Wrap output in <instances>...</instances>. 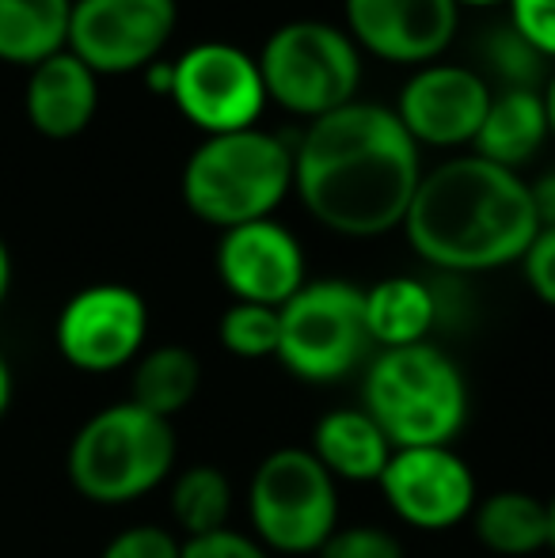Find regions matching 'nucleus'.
I'll return each mask as SVG.
<instances>
[{
    "label": "nucleus",
    "instance_id": "obj_1",
    "mask_svg": "<svg viewBox=\"0 0 555 558\" xmlns=\"http://www.w3.org/2000/svg\"><path fill=\"white\" fill-rule=\"evenodd\" d=\"M422 183L419 145L396 111L347 104L312 118L293 148V191L324 228L354 240L403 225Z\"/></svg>",
    "mask_w": 555,
    "mask_h": 558
},
{
    "label": "nucleus",
    "instance_id": "obj_2",
    "mask_svg": "<svg viewBox=\"0 0 555 558\" xmlns=\"http://www.w3.org/2000/svg\"><path fill=\"white\" fill-rule=\"evenodd\" d=\"M403 228L415 255L430 266L483 274L521 263L541 221L526 179L472 153L422 171Z\"/></svg>",
    "mask_w": 555,
    "mask_h": 558
},
{
    "label": "nucleus",
    "instance_id": "obj_3",
    "mask_svg": "<svg viewBox=\"0 0 555 558\" xmlns=\"http://www.w3.org/2000/svg\"><path fill=\"white\" fill-rule=\"evenodd\" d=\"M179 186L186 209L221 232L267 221L293 191V148L260 125L217 133L186 156Z\"/></svg>",
    "mask_w": 555,
    "mask_h": 558
},
{
    "label": "nucleus",
    "instance_id": "obj_4",
    "mask_svg": "<svg viewBox=\"0 0 555 558\" xmlns=\"http://www.w3.org/2000/svg\"><path fill=\"white\" fill-rule=\"evenodd\" d=\"M362 411L393 448L453 445L468 418V388L457 361L430 342L381 350L365 368Z\"/></svg>",
    "mask_w": 555,
    "mask_h": 558
},
{
    "label": "nucleus",
    "instance_id": "obj_5",
    "mask_svg": "<svg viewBox=\"0 0 555 558\" xmlns=\"http://www.w3.org/2000/svg\"><path fill=\"white\" fill-rule=\"evenodd\" d=\"M171 422L134 403H114L92 414L69 445V478L76 494L96 506H126L145 498L171 475Z\"/></svg>",
    "mask_w": 555,
    "mask_h": 558
},
{
    "label": "nucleus",
    "instance_id": "obj_6",
    "mask_svg": "<svg viewBox=\"0 0 555 558\" xmlns=\"http://www.w3.org/2000/svg\"><path fill=\"white\" fill-rule=\"evenodd\" d=\"M255 61L267 99L304 118H324L354 104L362 84V53L354 38L324 20L281 23Z\"/></svg>",
    "mask_w": 555,
    "mask_h": 558
},
{
    "label": "nucleus",
    "instance_id": "obj_7",
    "mask_svg": "<svg viewBox=\"0 0 555 558\" xmlns=\"http://www.w3.org/2000/svg\"><path fill=\"white\" fill-rule=\"evenodd\" d=\"M278 361L304 384H335L370 353L365 289L339 278L304 281L278 308Z\"/></svg>",
    "mask_w": 555,
    "mask_h": 558
},
{
    "label": "nucleus",
    "instance_id": "obj_8",
    "mask_svg": "<svg viewBox=\"0 0 555 558\" xmlns=\"http://www.w3.org/2000/svg\"><path fill=\"white\" fill-rule=\"evenodd\" d=\"M255 536L267 551L316 555L339 529V490L312 448H278L248 486Z\"/></svg>",
    "mask_w": 555,
    "mask_h": 558
},
{
    "label": "nucleus",
    "instance_id": "obj_9",
    "mask_svg": "<svg viewBox=\"0 0 555 558\" xmlns=\"http://www.w3.org/2000/svg\"><path fill=\"white\" fill-rule=\"evenodd\" d=\"M171 104L206 137L252 130L267 107L260 61L232 43H198L176 58Z\"/></svg>",
    "mask_w": 555,
    "mask_h": 558
},
{
    "label": "nucleus",
    "instance_id": "obj_10",
    "mask_svg": "<svg viewBox=\"0 0 555 558\" xmlns=\"http://www.w3.org/2000/svg\"><path fill=\"white\" fill-rule=\"evenodd\" d=\"M176 23V0H73L65 50L96 76L137 73L160 61Z\"/></svg>",
    "mask_w": 555,
    "mask_h": 558
},
{
    "label": "nucleus",
    "instance_id": "obj_11",
    "mask_svg": "<svg viewBox=\"0 0 555 558\" xmlns=\"http://www.w3.org/2000/svg\"><path fill=\"white\" fill-rule=\"evenodd\" d=\"M148 335V308L137 289L99 281L65 301L53 324L61 357L81 373H114L141 353Z\"/></svg>",
    "mask_w": 555,
    "mask_h": 558
},
{
    "label": "nucleus",
    "instance_id": "obj_12",
    "mask_svg": "<svg viewBox=\"0 0 555 558\" xmlns=\"http://www.w3.org/2000/svg\"><path fill=\"white\" fill-rule=\"evenodd\" d=\"M377 483L393 513L419 532L457 529L475 509V475L449 445L393 448Z\"/></svg>",
    "mask_w": 555,
    "mask_h": 558
},
{
    "label": "nucleus",
    "instance_id": "obj_13",
    "mask_svg": "<svg viewBox=\"0 0 555 558\" xmlns=\"http://www.w3.org/2000/svg\"><path fill=\"white\" fill-rule=\"evenodd\" d=\"M491 81L464 65H422L400 92L396 118L415 145H472L491 107Z\"/></svg>",
    "mask_w": 555,
    "mask_h": 558
},
{
    "label": "nucleus",
    "instance_id": "obj_14",
    "mask_svg": "<svg viewBox=\"0 0 555 558\" xmlns=\"http://www.w3.org/2000/svg\"><path fill=\"white\" fill-rule=\"evenodd\" d=\"M453 0H347L350 38L393 65H434L457 35Z\"/></svg>",
    "mask_w": 555,
    "mask_h": 558
},
{
    "label": "nucleus",
    "instance_id": "obj_15",
    "mask_svg": "<svg viewBox=\"0 0 555 558\" xmlns=\"http://www.w3.org/2000/svg\"><path fill=\"white\" fill-rule=\"evenodd\" d=\"M217 274L237 301L281 308L304 286V251L286 225L267 217L221 235Z\"/></svg>",
    "mask_w": 555,
    "mask_h": 558
},
{
    "label": "nucleus",
    "instance_id": "obj_16",
    "mask_svg": "<svg viewBox=\"0 0 555 558\" xmlns=\"http://www.w3.org/2000/svg\"><path fill=\"white\" fill-rule=\"evenodd\" d=\"M99 111V76L76 53L61 50L31 65L23 88V114L35 133L50 141H69L92 125Z\"/></svg>",
    "mask_w": 555,
    "mask_h": 558
},
{
    "label": "nucleus",
    "instance_id": "obj_17",
    "mask_svg": "<svg viewBox=\"0 0 555 558\" xmlns=\"http://www.w3.org/2000/svg\"><path fill=\"white\" fill-rule=\"evenodd\" d=\"M312 456L324 463L331 478L377 483L393 445L362 407H339V411H327L312 429Z\"/></svg>",
    "mask_w": 555,
    "mask_h": 558
},
{
    "label": "nucleus",
    "instance_id": "obj_18",
    "mask_svg": "<svg viewBox=\"0 0 555 558\" xmlns=\"http://www.w3.org/2000/svg\"><path fill=\"white\" fill-rule=\"evenodd\" d=\"M544 141H548V114H544L541 88H510L491 96L487 118L472 145L475 156L506 171H518L541 153Z\"/></svg>",
    "mask_w": 555,
    "mask_h": 558
},
{
    "label": "nucleus",
    "instance_id": "obj_19",
    "mask_svg": "<svg viewBox=\"0 0 555 558\" xmlns=\"http://www.w3.org/2000/svg\"><path fill=\"white\" fill-rule=\"evenodd\" d=\"M437 324V293L419 278H385L365 289V327L373 345L400 350L426 342Z\"/></svg>",
    "mask_w": 555,
    "mask_h": 558
},
{
    "label": "nucleus",
    "instance_id": "obj_20",
    "mask_svg": "<svg viewBox=\"0 0 555 558\" xmlns=\"http://www.w3.org/2000/svg\"><path fill=\"white\" fill-rule=\"evenodd\" d=\"M472 529L491 555H536L548 547V501L526 490H498L472 509Z\"/></svg>",
    "mask_w": 555,
    "mask_h": 558
},
{
    "label": "nucleus",
    "instance_id": "obj_21",
    "mask_svg": "<svg viewBox=\"0 0 555 558\" xmlns=\"http://www.w3.org/2000/svg\"><path fill=\"white\" fill-rule=\"evenodd\" d=\"M73 0H0V61L38 65L65 50Z\"/></svg>",
    "mask_w": 555,
    "mask_h": 558
},
{
    "label": "nucleus",
    "instance_id": "obj_22",
    "mask_svg": "<svg viewBox=\"0 0 555 558\" xmlns=\"http://www.w3.org/2000/svg\"><path fill=\"white\" fill-rule=\"evenodd\" d=\"M202 388V361L186 345H156L134 365L130 403L171 422Z\"/></svg>",
    "mask_w": 555,
    "mask_h": 558
},
{
    "label": "nucleus",
    "instance_id": "obj_23",
    "mask_svg": "<svg viewBox=\"0 0 555 558\" xmlns=\"http://www.w3.org/2000/svg\"><path fill=\"white\" fill-rule=\"evenodd\" d=\"M232 509V483L214 463H194L171 483V517L186 532V539L209 536V532L229 529Z\"/></svg>",
    "mask_w": 555,
    "mask_h": 558
},
{
    "label": "nucleus",
    "instance_id": "obj_24",
    "mask_svg": "<svg viewBox=\"0 0 555 558\" xmlns=\"http://www.w3.org/2000/svg\"><path fill=\"white\" fill-rule=\"evenodd\" d=\"M217 338H221L225 350L244 361L278 357L281 316L278 308H267V304L237 301L232 308H225L221 324H217Z\"/></svg>",
    "mask_w": 555,
    "mask_h": 558
},
{
    "label": "nucleus",
    "instance_id": "obj_25",
    "mask_svg": "<svg viewBox=\"0 0 555 558\" xmlns=\"http://www.w3.org/2000/svg\"><path fill=\"white\" fill-rule=\"evenodd\" d=\"M483 53V65H487V73L495 76L498 92H510V88H536L541 81H548L544 76V61L541 53L533 50V46L526 43V38L518 35V31L506 23V27L491 31L487 38H483L480 46Z\"/></svg>",
    "mask_w": 555,
    "mask_h": 558
},
{
    "label": "nucleus",
    "instance_id": "obj_26",
    "mask_svg": "<svg viewBox=\"0 0 555 558\" xmlns=\"http://www.w3.org/2000/svg\"><path fill=\"white\" fill-rule=\"evenodd\" d=\"M316 555L319 558H403V547L393 532L377 529V524H350V529H335Z\"/></svg>",
    "mask_w": 555,
    "mask_h": 558
},
{
    "label": "nucleus",
    "instance_id": "obj_27",
    "mask_svg": "<svg viewBox=\"0 0 555 558\" xmlns=\"http://www.w3.org/2000/svg\"><path fill=\"white\" fill-rule=\"evenodd\" d=\"M510 27L541 58H555V0H510Z\"/></svg>",
    "mask_w": 555,
    "mask_h": 558
},
{
    "label": "nucleus",
    "instance_id": "obj_28",
    "mask_svg": "<svg viewBox=\"0 0 555 558\" xmlns=\"http://www.w3.org/2000/svg\"><path fill=\"white\" fill-rule=\"evenodd\" d=\"M179 551L183 544L171 532L156 529V524H134L104 547V558H179Z\"/></svg>",
    "mask_w": 555,
    "mask_h": 558
},
{
    "label": "nucleus",
    "instance_id": "obj_29",
    "mask_svg": "<svg viewBox=\"0 0 555 558\" xmlns=\"http://www.w3.org/2000/svg\"><path fill=\"white\" fill-rule=\"evenodd\" d=\"M521 270H526V281L536 293V301L555 308V228H541L533 235L529 251L521 255Z\"/></svg>",
    "mask_w": 555,
    "mask_h": 558
},
{
    "label": "nucleus",
    "instance_id": "obj_30",
    "mask_svg": "<svg viewBox=\"0 0 555 558\" xmlns=\"http://www.w3.org/2000/svg\"><path fill=\"white\" fill-rule=\"evenodd\" d=\"M179 558H270V551L255 539L240 536L232 529L209 532V536H194L183 544Z\"/></svg>",
    "mask_w": 555,
    "mask_h": 558
},
{
    "label": "nucleus",
    "instance_id": "obj_31",
    "mask_svg": "<svg viewBox=\"0 0 555 558\" xmlns=\"http://www.w3.org/2000/svg\"><path fill=\"white\" fill-rule=\"evenodd\" d=\"M529 194H533V209H536L541 228H555V171L536 179V183L529 186Z\"/></svg>",
    "mask_w": 555,
    "mask_h": 558
},
{
    "label": "nucleus",
    "instance_id": "obj_32",
    "mask_svg": "<svg viewBox=\"0 0 555 558\" xmlns=\"http://www.w3.org/2000/svg\"><path fill=\"white\" fill-rule=\"evenodd\" d=\"M145 81H148V92H156V96H171L176 61H153V65L145 69Z\"/></svg>",
    "mask_w": 555,
    "mask_h": 558
},
{
    "label": "nucleus",
    "instance_id": "obj_33",
    "mask_svg": "<svg viewBox=\"0 0 555 558\" xmlns=\"http://www.w3.org/2000/svg\"><path fill=\"white\" fill-rule=\"evenodd\" d=\"M8 289H12V255H8V243L0 235V304L8 301Z\"/></svg>",
    "mask_w": 555,
    "mask_h": 558
},
{
    "label": "nucleus",
    "instance_id": "obj_34",
    "mask_svg": "<svg viewBox=\"0 0 555 558\" xmlns=\"http://www.w3.org/2000/svg\"><path fill=\"white\" fill-rule=\"evenodd\" d=\"M8 407H12V368H8L4 353H0V418L8 414Z\"/></svg>",
    "mask_w": 555,
    "mask_h": 558
},
{
    "label": "nucleus",
    "instance_id": "obj_35",
    "mask_svg": "<svg viewBox=\"0 0 555 558\" xmlns=\"http://www.w3.org/2000/svg\"><path fill=\"white\" fill-rule=\"evenodd\" d=\"M541 96H544V114H548V137H555V73L544 81Z\"/></svg>",
    "mask_w": 555,
    "mask_h": 558
},
{
    "label": "nucleus",
    "instance_id": "obj_36",
    "mask_svg": "<svg viewBox=\"0 0 555 558\" xmlns=\"http://www.w3.org/2000/svg\"><path fill=\"white\" fill-rule=\"evenodd\" d=\"M457 8H495V4H510V0H453Z\"/></svg>",
    "mask_w": 555,
    "mask_h": 558
},
{
    "label": "nucleus",
    "instance_id": "obj_37",
    "mask_svg": "<svg viewBox=\"0 0 555 558\" xmlns=\"http://www.w3.org/2000/svg\"><path fill=\"white\" fill-rule=\"evenodd\" d=\"M548 551H555V498L548 501Z\"/></svg>",
    "mask_w": 555,
    "mask_h": 558
}]
</instances>
